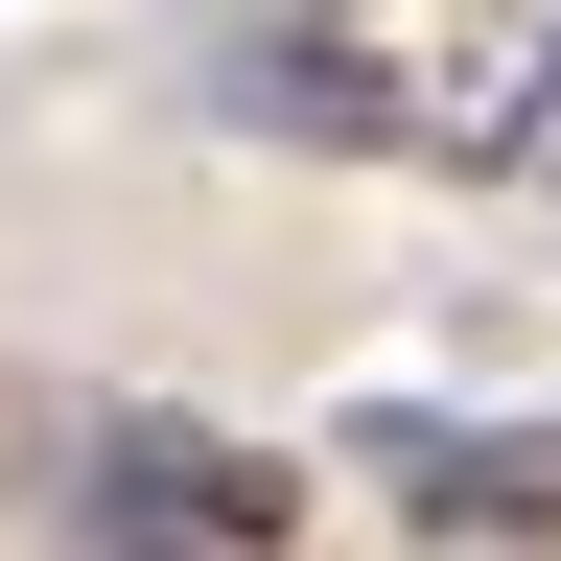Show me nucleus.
<instances>
[{
  "label": "nucleus",
  "mask_w": 561,
  "mask_h": 561,
  "mask_svg": "<svg viewBox=\"0 0 561 561\" xmlns=\"http://www.w3.org/2000/svg\"><path fill=\"white\" fill-rule=\"evenodd\" d=\"M234 117L305 164H421L491 187L561 140V0H257L234 24Z\"/></svg>",
  "instance_id": "nucleus-1"
},
{
  "label": "nucleus",
  "mask_w": 561,
  "mask_h": 561,
  "mask_svg": "<svg viewBox=\"0 0 561 561\" xmlns=\"http://www.w3.org/2000/svg\"><path fill=\"white\" fill-rule=\"evenodd\" d=\"M94 538L280 561V538H305V468H280V445H210V421H117V445H94Z\"/></svg>",
  "instance_id": "nucleus-2"
},
{
  "label": "nucleus",
  "mask_w": 561,
  "mask_h": 561,
  "mask_svg": "<svg viewBox=\"0 0 561 561\" xmlns=\"http://www.w3.org/2000/svg\"><path fill=\"white\" fill-rule=\"evenodd\" d=\"M421 538H561V421H491V445H375Z\"/></svg>",
  "instance_id": "nucleus-3"
},
{
  "label": "nucleus",
  "mask_w": 561,
  "mask_h": 561,
  "mask_svg": "<svg viewBox=\"0 0 561 561\" xmlns=\"http://www.w3.org/2000/svg\"><path fill=\"white\" fill-rule=\"evenodd\" d=\"M538 164H561V140H538Z\"/></svg>",
  "instance_id": "nucleus-4"
}]
</instances>
